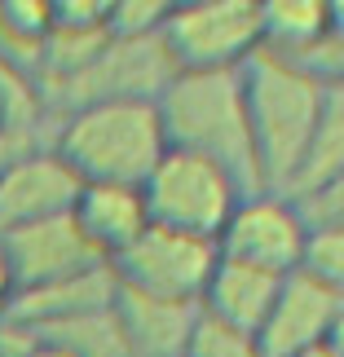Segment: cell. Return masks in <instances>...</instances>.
<instances>
[{"instance_id": "6da1fadb", "label": "cell", "mask_w": 344, "mask_h": 357, "mask_svg": "<svg viewBox=\"0 0 344 357\" xmlns=\"http://www.w3.org/2000/svg\"><path fill=\"white\" fill-rule=\"evenodd\" d=\"M243 79V111L247 132H252V155L260 190H283L292 176L296 159L305 155L313 128L344 84H318L305 71L287 66L274 53H256L239 66Z\"/></svg>"}, {"instance_id": "7a4b0ae2", "label": "cell", "mask_w": 344, "mask_h": 357, "mask_svg": "<svg viewBox=\"0 0 344 357\" xmlns=\"http://www.w3.org/2000/svg\"><path fill=\"white\" fill-rule=\"evenodd\" d=\"M49 146L80 185H142L168 137L155 102H93L53 119Z\"/></svg>"}, {"instance_id": "3957f363", "label": "cell", "mask_w": 344, "mask_h": 357, "mask_svg": "<svg viewBox=\"0 0 344 357\" xmlns=\"http://www.w3.org/2000/svg\"><path fill=\"white\" fill-rule=\"evenodd\" d=\"M172 150L212 159L247 195L260 190L239 71H177L155 102Z\"/></svg>"}, {"instance_id": "277c9868", "label": "cell", "mask_w": 344, "mask_h": 357, "mask_svg": "<svg viewBox=\"0 0 344 357\" xmlns=\"http://www.w3.org/2000/svg\"><path fill=\"white\" fill-rule=\"evenodd\" d=\"M243 195L247 190L225 168L172 146L163 150V159L142 181L150 225L177 229V234H190V238H208V243H216L221 225L230 221V212L239 208Z\"/></svg>"}, {"instance_id": "5b68a950", "label": "cell", "mask_w": 344, "mask_h": 357, "mask_svg": "<svg viewBox=\"0 0 344 357\" xmlns=\"http://www.w3.org/2000/svg\"><path fill=\"white\" fill-rule=\"evenodd\" d=\"M163 45L177 71H239L260 53L256 0H172Z\"/></svg>"}, {"instance_id": "8992f818", "label": "cell", "mask_w": 344, "mask_h": 357, "mask_svg": "<svg viewBox=\"0 0 344 357\" xmlns=\"http://www.w3.org/2000/svg\"><path fill=\"white\" fill-rule=\"evenodd\" d=\"M119 287L163 300H186L199 305L208 273L216 265V243L208 238H190L163 225H146L115 260H106Z\"/></svg>"}, {"instance_id": "52a82bcc", "label": "cell", "mask_w": 344, "mask_h": 357, "mask_svg": "<svg viewBox=\"0 0 344 357\" xmlns=\"http://www.w3.org/2000/svg\"><path fill=\"white\" fill-rule=\"evenodd\" d=\"M300 247H305V225L296 221L292 203L278 190H252L239 199V208L230 212V221L216 234V256L239 260V265L265 269V273H287L296 269Z\"/></svg>"}, {"instance_id": "ba28073f", "label": "cell", "mask_w": 344, "mask_h": 357, "mask_svg": "<svg viewBox=\"0 0 344 357\" xmlns=\"http://www.w3.org/2000/svg\"><path fill=\"white\" fill-rule=\"evenodd\" d=\"M80 176L53 155V146H5L0 155V234L71 212Z\"/></svg>"}, {"instance_id": "9c48e42d", "label": "cell", "mask_w": 344, "mask_h": 357, "mask_svg": "<svg viewBox=\"0 0 344 357\" xmlns=\"http://www.w3.org/2000/svg\"><path fill=\"white\" fill-rule=\"evenodd\" d=\"M340 331H344V287H322L313 278L287 273L256 340L265 357H292L300 349L340 340Z\"/></svg>"}, {"instance_id": "30bf717a", "label": "cell", "mask_w": 344, "mask_h": 357, "mask_svg": "<svg viewBox=\"0 0 344 357\" xmlns=\"http://www.w3.org/2000/svg\"><path fill=\"white\" fill-rule=\"evenodd\" d=\"M0 247H5V260H9V273H13V282H18V291L71 278V273H84L93 265H106V260L84 243V234L75 229L71 212L36 221V225L5 229V234H0Z\"/></svg>"}, {"instance_id": "8fae6325", "label": "cell", "mask_w": 344, "mask_h": 357, "mask_svg": "<svg viewBox=\"0 0 344 357\" xmlns=\"http://www.w3.org/2000/svg\"><path fill=\"white\" fill-rule=\"evenodd\" d=\"M111 309L119 318L128 357H181L186 344H190V331H195V322H199V305L128 291V287L115 291Z\"/></svg>"}, {"instance_id": "7c38bea8", "label": "cell", "mask_w": 344, "mask_h": 357, "mask_svg": "<svg viewBox=\"0 0 344 357\" xmlns=\"http://www.w3.org/2000/svg\"><path fill=\"white\" fill-rule=\"evenodd\" d=\"M278 287H283L278 273H265V269H252V265L216 256V265L208 273V287H203V296H199V313L234 326V331L256 335L260 326H265L269 309H274Z\"/></svg>"}, {"instance_id": "4fadbf2b", "label": "cell", "mask_w": 344, "mask_h": 357, "mask_svg": "<svg viewBox=\"0 0 344 357\" xmlns=\"http://www.w3.org/2000/svg\"><path fill=\"white\" fill-rule=\"evenodd\" d=\"M71 221L102 260H115L150 225L142 185H80Z\"/></svg>"}, {"instance_id": "5bb4252c", "label": "cell", "mask_w": 344, "mask_h": 357, "mask_svg": "<svg viewBox=\"0 0 344 357\" xmlns=\"http://www.w3.org/2000/svg\"><path fill=\"white\" fill-rule=\"evenodd\" d=\"M115 291H119V282H115L111 265H93L84 273H71V278L18 291L5 318L22 322V326H45V322L75 318V313H89V309H111Z\"/></svg>"}, {"instance_id": "9a60e30c", "label": "cell", "mask_w": 344, "mask_h": 357, "mask_svg": "<svg viewBox=\"0 0 344 357\" xmlns=\"http://www.w3.org/2000/svg\"><path fill=\"white\" fill-rule=\"evenodd\" d=\"M260 5V53L292 58L344 26L336 0H256Z\"/></svg>"}, {"instance_id": "2e32d148", "label": "cell", "mask_w": 344, "mask_h": 357, "mask_svg": "<svg viewBox=\"0 0 344 357\" xmlns=\"http://www.w3.org/2000/svg\"><path fill=\"white\" fill-rule=\"evenodd\" d=\"M340 181H344V89L327 102L305 155L296 159V168L278 195L292 199V195H309V190H322V185H340Z\"/></svg>"}, {"instance_id": "e0dca14e", "label": "cell", "mask_w": 344, "mask_h": 357, "mask_svg": "<svg viewBox=\"0 0 344 357\" xmlns=\"http://www.w3.org/2000/svg\"><path fill=\"white\" fill-rule=\"evenodd\" d=\"M27 331L53 349H62L66 357H128L115 309H89V313H75V318L27 326Z\"/></svg>"}, {"instance_id": "ac0fdd59", "label": "cell", "mask_w": 344, "mask_h": 357, "mask_svg": "<svg viewBox=\"0 0 344 357\" xmlns=\"http://www.w3.org/2000/svg\"><path fill=\"white\" fill-rule=\"evenodd\" d=\"M300 278H313L322 287H344V229H313L305 234L296 269Z\"/></svg>"}, {"instance_id": "d6986e66", "label": "cell", "mask_w": 344, "mask_h": 357, "mask_svg": "<svg viewBox=\"0 0 344 357\" xmlns=\"http://www.w3.org/2000/svg\"><path fill=\"white\" fill-rule=\"evenodd\" d=\"M172 0H106V36L111 40H150L163 36Z\"/></svg>"}, {"instance_id": "ffe728a7", "label": "cell", "mask_w": 344, "mask_h": 357, "mask_svg": "<svg viewBox=\"0 0 344 357\" xmlns=\"http://www.w3.org/2000/svg\"><path fill=\"white\" fill-rule=\"evenodd\" d=\"M181 357H265V353H260L256 335L234 331V326L199 313V322H195V331H190V344H186Z\"/></svg>"}, {"instance_id": "44dd1931", "label": "cell", "mask_w": 344, "mask_h": 357, "mask_svg": "<svg viewBox=\"0 0 344 357\" xmlns=\"http://www.w3.org/2000/svg\"><path fill=\"white\" fill-rule=\"evenodd\" d=\"M287 203H292L296 221L305 225V234H313V229H344V181L309 190V195H292Z\"/></svg>"}, {"instance_id": "7402d4cb", "label": "cell", "mask_w": 344, "mask_h": 357, "mask_svg": "<svg viewBox=\"0 0 344 357\" xmlns=\"http://www.w3.org/2000/svg\"><path fill=\"white\" fill-rule=\"evenodd\" d=\"M13 296H18V282H13V273H9L5 247H0V318H5V313H9V305H13Z\"/></svg>"}, {"instance_id": "603a6c76", "label": "cell", "mask_w": 344, "mask_h": 357, "mask_svg": "<svg viewBox=\"0 0 344 357\" xmlns=\"http://www.w3.org/2000/svg\"><path fill=\"white\" fill-rule=\"evenodd\" d=\"M292 357H344L340 353V340H327V344H313V349H300Z\"/></svg>"}, {"instance_id": "cb8c5ba5", "label": "cell", "mask_w": 344, "mask_h": 357, "mask_svg": "<svg viewBox=\"0 0 344 357\" xmlns=\"http://www.w3.org/2000/svg\"><path fill=\"white\" fill-rule=\"evenodd\" d=\"M22 357H66V353L53 349V344H45V340H31V349H27Z\"/></svg>"}, {"instance_id": "d4e9b609", "label": "cell", "mask_w": 344, "mask_h": 357, "mask_svg": "<svg viewBox=\"0 0 344 357\" xmlns=\"http://www.w3.org/2000/svg\"><path fill=\"white\" fill-rule=\"evenodd\" d=\"M0 146H5V123H0Z\"/></svg>"}, {"instance_id": "484cf974", "label": "cell", "mask_w": 344, "mask_h": 357, "mask_svg": "<svg viewBox=\"0 0 344 357\" xmlns=\"http://www.w3.org/2000/svg\"><path fill=\"white\" fill-rule=\"evenodd\" d=\"M5 146H9V142H5ZM5 146H0V155H5Z\"/></svg>"}, {"instance_id": "4316f807", "label": "cell", "mask_w": 344, "mask_h": 357, "mask_svg": "<svg viewBox=\"0 0 344 357\" xmlns=\"http://www.w3.org/2000/svg\"><path fill=\"white\" fill-rule=\"evenodd\" d=\"M0 357H5V353H0Z\"/></svg>"}]
</instances>
